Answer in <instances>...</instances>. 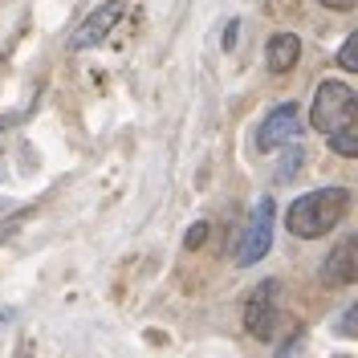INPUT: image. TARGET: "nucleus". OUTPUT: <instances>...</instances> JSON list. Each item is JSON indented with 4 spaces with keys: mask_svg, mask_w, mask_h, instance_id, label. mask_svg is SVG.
Masks as SVG:
<instances>
[{
    "mask_svg": "<svg viewBox=\"0 0 358 358\" xmlns=\"http://www.w3.org/2000/svg\"><path fill=\"white\" fill-rule=\"evenodd\" d=\"M350 208V192L346 187H317V192H306L289 203L285 212V228H289L297 241H317L326 232H334L342 216Z\"/></svg>",
    "mask_w": 358,
    "mask_h": 358,
    "instance_id": "f257e3e1",
    "label": "nucleus"
},
{
    "mask_svg": "<svg viewBox=\"0 0 358 358\" xmlns=\"http://www.w3.org/2000/svg\"><path fill=\"white\" fill-rule=\"evenodd\" d=\"M358 118V94L346 82H338V78H326V82H317L313 90V102H310V127L313 131H322L326 138L334 131H346V127H355Z\"/></svg>",
    "mask_w": 358,
    "mask_h": 358,
    "instance_id": "f03ea898",
    "label": "nucleus"
},
{
    "mask_svg": "<svg viewBox=\"0 0 358 358\" xmlns=\"http://www.w3.org/2000/svg\"><path fill=\"white\" fill-rule=\"evenodd\" d=\"M273 220H277V203H273V196H261V200L252 203V216H248L236 248H232V261L241 268L257 265V261L268 257V248H273Z\"/></svg>",
    "mask_w": 358,
    "mask_h": 358,
    "instance_id": "7ed1b4c3",
    "label": "nucleus"
},
{
    "mask_svg": "<svg viewBox=\"0 0 358 358\" xmlns=\"http://www.w3.org/2000/svg\"><path fill=\"white\" fill-rule=\"evenodd\" d=\"M277 293H281V281H261L257 289L248 293L245 301V330L257 342H273V334H277Z\"/></svg>",
    "mask_w": 358,
    "mask_h": 358,
    "instance_id": "20e7f679",
    "label": "nucleus"
},
{
    "mask_svg": "<svg viewBox=\"0 0 358 358\" xmlns=\"http://www.w3.org/2000/svg\"><path fill=\"white\" fill-rule=\"evenodd\" d=\"M297 138H301V110H297V102H281V106H273L261 118L257 151H281V147H289Z\"/></svg>",
    "mask_w": 358,
    "mask_h": 358,
    "instance_id": "39448f33",
    "label": "nucleus"
},
{
    "mask_svg": "<svg viewBox=\"0 0 358 358\" xmlns=\"http://www.w3.org/2000/svg\"><path fill=\"white\" fill-rule=\"evenodd\" d=\"M122 17H127V0H106V4H98L86 21L78 24V33L69 37V49H94V45H102Z\"/></svg>",
    "mask_w": 358,
    "mask_h": 358,
    "instance_id": "423d86ee",
    "label": "nucleus"
},
{
    "mask_svg": "<svg viewBox=\"0 0 358 358\" xmlns=\"http://www.w3.org/2000/svg\"><path fill=\"white\" fill-rule=\"evenodd\" d=\"M322 281L326 285H358V232L330 248V257L322 261Z\"/></svg>",
    "mask_w": 358,
    "mask_h": 358,
    "instance_id": "0eeeda50",
    "label": "nucleus"
},
{
    "mask_svg": "<svg viewBox=\"0 0 358 358\" xmlns=\"http://www.w3.org/2000/svg\"><path fill=\"white\" fill-rule=\"evenodd\" d=\"M301 62V37L297 33H273L268 37V45H265V66H268V73H289L293 66Z\"/></svg>",
    "mask_w": 358,
    "mask_h": 358,
    "instance_id": "6e6552de",
    "label": "nucleus"
},
{
    "mask_svg": "<svg viewBox=\"0 0 358 358\" xmlns=\"http://www.w3.org/2000/svg\"><path fill=\"white\" fill-rule=\"evenodd\" d=\"M330 151L342 159H358V127H346V131L330 134Z\"/></svg>",
    "mask_w": 358,
    "mask_h": 358,
    "instance_id": "1a4fd4ad",
    "label": "nucleus"
},
{
    "mask_svg": "<svg viewBox=\"0 0 358 358\" xmlns=\"http://www.w3.org/2000/svg\"><path fill=\"white\" fill-rule=\"evenodd\" d=\"M301 163H306V151H301L297 143H289V147H285V159H281V167H277V183H289V179L301 171Z\"/></svg>",
    "mask_w": 358,
    "mask_h": 358,
    "instance_id": "9d476101",
    "label": "nucleus"
},
{
    "mask_svg": "<svg viewBox=\"0 0 358 358\" xmlns=\"http://www.w3.org/2000/svg\"><path fill=\"white\" fill-rule=\"evenodd\" d=\"M338 66L346 69V73H358V29L342 41V49H338Z\"/></svg>",
    "mask_w": 358,
    "mask_h": 358,
    "instance_id": "9b49d317",
    "label": "nucleus"
},
{
    "mask_svg": "<svg viewBox=\"0 0 358 358\" xmlns=\"http://www.w3.org/2000/svg\"><path fill=\"white\" fill-rule=\"evenodd\" d=\"M208 241V220H196L187 228V236H183V248H200Z\"/></svg>",
    "mask_w": 358,
    "mask_h": 358,
    "instance_id": "f8f14e48",
    "label": "nucleus"
},
{
    "mask_svg": "<svg viewBox=\"0 0 358 358\" xmlns=\"http://www.w3.org/2000/svg\"><path fill=\"white\" fill-rule=\"evenodd\" d=\"M338 330H342V334H358V301H355V306H350L346 313H342V322H338Z\"/></svg>",
    "mask_w": 358,
    "mask_h": 358,
    "instance_id": "ddd939ff",
    "label": "nucleus"
},
{
    "mask_svg": "<svg viewBox=\"0 0 358 358\" xmlns=\"http://www.w3.org/2000/svg\"><path fill=\"white\" fill-rule=\"evenodd\" d=\"M317 4H322V8H330V13H350L358 0H317Z\"/></svg>",
    "mask_w": 358,
    "mask_h": 358,
    "instance_id": "4468645a",
    "label": "nucleus"
},
{
    "mask_svg": "<svg viewBox=\"0 0 358 358\" xmlns=\"http://www.w3.org/2000/svg\"><path fill=\"white\" fill-rule=\"evenodd\" d=\"M236 37H241V21H228V29H224V49H236Z\"/></svg>",
    "mask_w": 358,
    "mask_h": 358,
    "instance_id": "2eb2a0df",
    "label": "nucleus"
},
{
    "mask_svg": "<svg viewBox=\"0 0 358 358\" xmlns=\"http://www.w3.org/2000/svg\"><path fill=\"white\" fill-rule=\"evenodd\" d=\"M4 131H8V122H0V134H4Z\"/></svg>",
    "mask_w": 358,
    "mask_h": 358,
    "instance_id": "dca6fc26",
    "label": "nucleus"
}]
</instances>
